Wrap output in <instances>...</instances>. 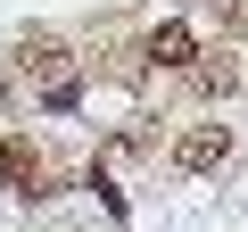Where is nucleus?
<instances>
[{
  "label": "nucleus",
  "mask_w": 248,
  "mask_h": 232,
  "mask_svg": "<svg viewBox=\"0 0 248 232\" xmlns=\"http://www.w3.org/2000/svg\"><path fill=\"white\" fill-rule=\"evenodd\" d=\"M223 158H232V125H190V133L174 141V166H182V174H215Z\"/></svg>",
  "instance_id": "1"
},
{
  "label": "nucleus",
  "mask_w": 248,
  "mask_h": 232,
  "mask_svg": "<svg viewBox=\"0 0 248 232\" xmlns=\"http://www.w3.org/2000/svg\"><path fill=\"white\" fill-rule=\"evenodd\" d=\"M190 58H199V33L190 25H157L149 33V66H190Z\"/></svg>",
  "instance_id": "2"
},
{
  "label": "nucleus",
  "mask_w": 248,
  "mask_h": 232,
  "mask_svg": "<svg viewBox=\"0 0 248 232\" xmlns=\"http://www.w3.org/2000/svg\"><path fill=\"white\" fill-rule=\"evenodd\" d=\"M0 182H42V158H33V141H9V149H0Z\"/></svg>",
  "instance_id": "3"
}]
</instances>
